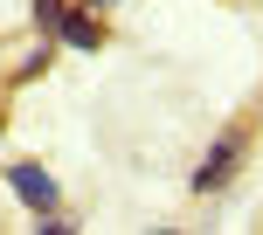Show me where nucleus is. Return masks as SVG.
<instances>
[{"label":"nucleus","instance_id":"20e7f679","mask_svg":"<svg viewBox=\"0 0 263 235\" xmlns=\"http://www.w3.org/2000/svg\"><path fill=\"white\" fill-rule=\"evenodd\" d=\"M49 63H55V42H35V49H28L21 63H14V83H35V76H42Z\"/></svg>","mask_w":263,"mask_h":235},{"label":"nucleus","instance_id":"39448f33","mask_svg":"<svg viewBox=\"0 0 263 235\" xmlns=\"http://www.w3.org/2000/svg\"><path fill=\"white\" fill-rule=\"evenodd\" d=\"M63 7H69V0H28V14H35V28H42V35L63 21Z\"/></svg>","mask_w":263,"mask_h":235},{"label":"nucleus","instance_id":"f257e3e1","mask_svg":"<svg viewBox=\"0 0 263 235\" xmlns=\"http://www.w3.org/2000/svg\"><path fill=\"white\" fill-rule=\"evenodd\" d=\"M242 159H250V131H242V125L215 131V139H208V152H201V166L187 173V187H194V194H222V187L242 173Z\"/></svg>","mask_w":263,"mask_h":235},{"label":"nucleus","instance_id":"7ed1b4c3","mask_svg":"<svg viewBox=\"0 0 263 235\" xmlns=\"http://www.w3.org/2000/svg\"><path fill=\"white\" fill-rule=\"evenodd\" d=\"M49 42H55V49H77V55H97V49H104V21H97V7L69 0V7H63V21L49 28Z\"/></svg>","mask_w":263,"mask_h":235},{"label":"nucleus","instance_id":"f03ea898","mask_svg":"<svg viewBox=\"0 0 263 235\" xmlns=\"http://www.w3.org/2000/svg\"><path fill=\"white\" fill-rule=\"evenodd\" d=\"M7 187H14V201H21L28 214L63 208V187H55V173L42 166V159H14V166H7Z\"/></svg>","mask_w":263,"mask_h":235},{"label":"nucleus","instance_id":"423d86ee","mask_svg":"<svg viewBox=\"0 0 263 235\" xmlns=\"http://www.w3.org/2000/svg\"><path fill=\"white\" fill-rule=\"evenodd\" d=\"M83 7H97V14H111V7H125V0H83Z\"/></svg>","mask_w":263,"mask_h":235}]
</instances>
